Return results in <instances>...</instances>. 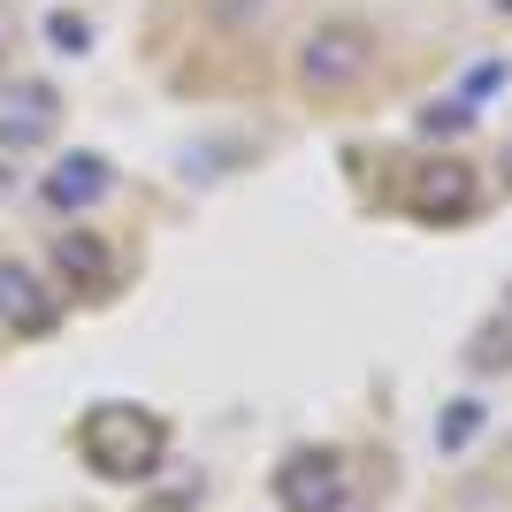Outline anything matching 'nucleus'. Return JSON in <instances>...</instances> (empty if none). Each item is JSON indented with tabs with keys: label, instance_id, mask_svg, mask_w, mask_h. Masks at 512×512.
Instances as JSON below:
<instances>
[{
	"label": "nucleus",
	"instance_id": "f257e3e1",
	"mask_svg": "<svg viewBox=\"0 0 512 512\" xmlns=\"http://www.w3.org/2000/svg\"><path fill=\"white\" fill-rule=\"evenodd\" d=\"M77 459H85L100 482H146L161 459H169V421L153 406H130V398H107L77 421Z\"/></svg>",
	"mask_w": 512,
	"mask_h": 512
},
{
	"label": "nucleus",
	"instance_id": "f03ea898",
	"mask_svg": "<svg viewBox=\"0 0 512 512\" xmlns=\"http://www.w3.org/2000/svg\"><path fill=\"white\" fill-rule=\"evenodd\" d=\"M367 62H375V39H367L360 23H314L299 39V54H291V77H299V92H352L367 77Z\"/></svg>",
	"mask_w": 512,
	"mask_h": 512
},
{
	"label": "nucleus",
	"instance_id": "7ed1b4c3",
	"mask_svg": "<svg viewBox=\"0 0 512 512\" xmlns=\"http://www.w3.org/2000/svg\"><path fill=\"white\" fill-rule=\"evenodd\" d=\"M62 130V92L46 77H0V153H31Z\"/></svg>",
	"mask_w": 512,
	"mask_h": 512
},
{
	"label": "nucleus",
	"instance_id": "20e7f679",
	"mask_svg": "<svg viewBox=\"0 0 512 512\" xmlns=\"http://www.w3.org/2000/svg\"><path fill=\"white\" fill-rule=\"evenodd\" d=\"M276 497H283V512H344L352 505V482H344V459L329 444H314V451H291L276 467Z\"/></svg>",
	"mask_w": 512,
	"mask_h": 512
},
{
	"label": "nucleus",
	"instance_id": "39448f33",
	"mask_svg": "<svg viewBox=\"0 0 512 512\" xmlns=\"http://www.w3.org/2000/svg\"><path fill=\"white\" fill-rule=\"evenodd\" d=\"M54 321H62V299H54L23 260H0V329H16V337H46Z\"/></svg>",
	"mask_w": 512,
	"mask_h": 512
},
{
	"label": "nucleus",
	"instance_id": "423d86ee",
	"mask_svg": "<svg viewBox=\"0 0 512 512\" xmlns=\"http://www.w3.org/2000/svg\"><path fill=\"white\" fill-rule=\"evenodd\" d=\"M107 192H115V169H107L100 153H62V161L46 169V184H39V199L54 214H85V207H100Z\"/></svg>",
	"mask_w": 512,
	"mask_h": 512
},
{
	"label": "nucleus",
	"instance_id": "0eeeda50",
	"mask_svg": "<svg viewBox=\"0 0 512 512\" xmlns=\"http://www.w3.org/2000/svg\"><path fill=\"white\" fill-rule=\"evenodd\" d=\"M54 283H62L69 299H100L107 283H115V253H107V237L62 230V237H54Z\"/></svg>",
	"mask_w": 512,
	"mask_h": 512
},
{
	"label": "nucleus",
	"instance_id": "6e6552de",
	"mask_svg": "<svg viewBox=\"0 0 512 512\" xmlns=\"http://www.w3.org/2000/svg\"><path fill=\"white\" fill-rule=\"evenodd\" d=\"M467 367L474 375H512V314L482 321V329L467 337Z\"/></svg>",
	"mask_w": 512,
	"mask_h": 512
},
{
	"label": "nucleus",
	"instance_id": "1a4fd4ad",
	"mask_svg": "<svg viewBox=\"0 0 512 512\" xmlns=\"http://www.w3.org/2000/svg\"><path fill=\"white\" fill-rule=\"evenodd\" d=\"M467 199H474V184H467V169H459V161H436V169H428L421 214H467Z\"/></svg>",
	"mask_w": 512,
	"mask_h": 512
},
{
	"label": "nucleus",
	"instance_id": "9d476101",
	"mask_svg": "<svg viewBox=\"0 0 512 512\" xmlns=\"http://www.w3.org/2000/svg\"><path fill=\"white\" fill-rule=\"evenodd\" d=\"M482 421H490V413L474 406V398H451V406H444V428H436V444H444V451H467L474 436H482Z\"/></svg>",
	"mask_w": 512,
	"mask_h": 512
},
{
	"label": "nucleus",
	"instance_id": "9b49d317",
	"mask_svg": "<svg viewBox=\"0 0 512 512\" xmlns=\"http://www.w3.org/2000/svg\"><path fill=\"white\" fill-rule=\"evenodd\" d=\"M467 123H474V107H467V100H436V107H421V138H459Z\"/></svg>",
	"mask_w": 512,
	"mask_h": 512
},
{
	"label": "nucleus",
	"instance_id": "f8f14e48",
	"mask_svg": "<svg viewBox=\"0 0 512 512\" xmlns=\"http://www.w3.org/2000/svg\"><path fill=\"white\" fill-rule=\"evenodd\" d=\"M46 39L62 46V54H85L92 31H85V16H62V8H54V16H46Z\"/></svg>",
	"mask_w": 512,
	"mask_h": 512
},
{
	"label": "nucleus",
	"instance_id": "ddd939ff",
	"mask_svg": "<svg viewBox=\"0 0 512 512\" xmlns=\"http://www.w3.org/2000/svg\"><path fill=\"white\" fill-rule=\"evenodd\" d=\"M505 77H512L505 62H482V69H467V100H497V92H505Z\"/></svg>",
	"mask_w": 512,
	"mask_h": 512
},
{
	"label": "nucleus",
	"instance_id": "4468645a",
	"mask_svg": "<svg viewBox=\"0 0 512 512\" xmlns=\"http://www.w3.org/2000/svg\"><path fill=\"white\" fill-rule=\"evenodd\" d=\"M214 8H222V23H260L268 16V0H214Z\"/></svg>",
	"mask_w": 512,
	"mask_h": 512
},
{
	"label": "nucleus",
	"instance_id": "2eb2a0df",
	"mask_svg": "<svg viewBox=\"0 0 512 512\" xmlns=\"http://www.w3.org/2000/svg\"><path fill=\"white\" fill-rule=\"evenodd\" d=\"M8 46H16V8L0 0V54H8Z\"/></svg>",
	"mask_w": 512,
	"mask_h": 512
},
{
	"label": "nucleus",
	"instance_id": "dca6fc26",
	"mask_svg": "<svg viewBox=\"0 0 512 512\" xmlns=\"http://www.w3.org/2000/svg\"><path fill=\"white\" fill-rule=\"evenodd\" d=\"M490 8H497V16H512V0H490Z\"/></svg>",
	"mask_w": 512,
	"mask_h": 512
},
{
	"label": "nucleus",
	"instance_id": "f3484780",
	"mask_svg": "<svg viewBox=\"0 0 512 512\" xmlns=\"http://www.w3.org/2000/svg\"><path fill=\"white\" fill-rule=\"evenodd\" d=\"M505 176H512V146H505Z\"/></svg>",
	"mask_w": 512,
	"mask_h": 512
},
{
	"label": "nucleus",
	"instance_id": "a211bd4d",
	"mask_svg": "<svg viewBox=\"0 0 512 512\" xmlns=\"http://www.w3.org/2000/svg\"><path fill=\"white\" fill-rule=\"evenodd\" d=\"M505 314H512V306H505Z\"/></svg>",
	"mask_w": 512,
	"mask_h": 512
}]
</instances>
